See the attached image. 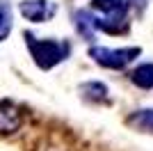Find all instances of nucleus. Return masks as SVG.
Masks as SVG:
<instances>
[{
    "mask_svg": "<svg viewBox=\"0 0 153 151\" xmlns=\"http://www.w3.org/2000/svg\"><path fill=\"white\" fill-rule=\"evenodd\" d=\"M25 44L34 64L44 71H51L71 55V44L66 39H37L32 32H25Z\"/></svg>",
    "mask_w": 153,
    "mask_h": 151,
    "instance_id": "f257e3e1",
    "label": "nucleus"
},
{
    "mask_svg": "<svg viewBox=\"0 0 153 151\" xmlns=\"http://www.w3.org/2000/svg\"><path fill=\"white\" fill-rule=\"evenodd\" d=\"M142 55L140 46H123V48H108V46H89V57L103 69L123 71Z\"/></svg>",
    "mask_w": 153,
    "mask_h": 151,
    "instance_id": "f03ea898",
    "label": "nucleus"
},
{
    "mask_svg": "<svg viewBox=\"0 0 153 151\" xmlns=\"http://www.w3.org/2000/svg\"><path fill=\"white\" fill-rule=\"evenodd\" d=\"M19 12L30 23H46L55 16L57 5L51 2V0H23L19 5Z\"/></svg>",
    "mask_w": 153,
    "mask_h": 151,
    "instance_id": "7ed1b4c3",
    "label": "nucleus"
},
{
    "mask_svg": "<svg viewBox=\"0 0 153 151\" xmlns=\"http://www.w3.org/2000/svg\"><path fill=\"white\" fill-rule=\"evenodd\" d=\"M73 28H76V32L85 41L91 44L96 39V32H98V28H96V12L94 9H78V12H73Z\"/></svg>",
    "mask_w": 153,
    "mask_h": 151,
    "instance_id": "20e7f679",
    "label": "nucleus"
},
{
    "mask_svg": "<svg viewBox=\"0 0 153 151\" xmlns=\"http://www.w3.org/2000/svg\"><path fill=\"white\" fill-rule=\"evenodd\" d=\"M23 124V117H21V110L9 101H2L0 103V135H12L16 133Z\"/></svg>",
    "mask_w": 153,
    "mask_h": 151,
    "instance_id": "39448f33",
    "label": "nucleus"
},
{
    "mask_svg": "<svg viewBox=\"0 0 153 151\" xmlns=\"http://www.w3.org/2000/svg\"><path fill=\"white\" fill-rule=\"evenodd\" d=\"M133 0H91V9L101 16H128Z\"/></svg>",
    "mask_w": 153,
    "mask_h": 151,
    "instance_id": "423d86ee",
    "label": "nucleus"
},
{
    "mask_svg": "<svg viewBox=\"0 0 153 151\" xmlns=\"http://www.w3.org/2000/svg\"><path fill=\"white\" fill-rule=\"evenodd\" d=\"M96 28L98 32H105V34H126L130 30V16H101L96 14Z\"/></svg>",
    "mask_w": 153,
    "mask_h": 151,
    "instance_id": "0eeeda50",
    "label": "nucleus"
},
{
    "mask_svg": "<svg viewBox=\"0 0 153 151\" xmlns=\"http://www.w3.org/2000/svg\"><path fill=\"white\" fill-rule=\"evenodd\" d=\"M126 124L137 133L153 135V108H140L126 117Z\"/></svg>",
    "mask_w": 153,
    "mask_h": 151,
    "instance_id": "6e6552de",
    "label": "nucleus"
},
{
    "mask_svg": "<svg viewBox=\"0 0 153 151\" xmlns=\"http://www.w3.org/2000/svg\"><path fill=\"white\" fill-rule=\"evenodd\" d=\"M80 96L89 103H108L110 101V89L105 82L101 80H89V82H82L80 85Z\"/></svg>",
    "mask_w": 153,
    "mask_h": 151,
    "instance_id": "1a4fd4ad",
    "label": "nucleus"
},
{
    "mask_svg": "<svg viewBox=\"0 0 153 151\" xmlns=\"http://www.w3.org/2000/svg\"><path fill=\"white\" fill-rule=\"evenodd\" d=\"M128 80L140 89H153V62H142L128 71Z\"/></svg>",
    "mask_w": 153,
    "mask_h": 151,
    "instance_id": "9d476101",
    "label": "nucleus"
},
{
    "mask_svg": "<svg viewBox=\"0 0 153 151\" xmlns=\"http://www.w3.org/2000/svg\"><path fill=\"white\" fill-rule=\"evenodd\" d=\"M5 23H7V14H5V9H0V28ZM0 34H2V32H0Z\"/></svg>",
    "mask_w": 153,
    "mask_h": 151,
    "instance_id": "9b49d317",
    "label": "nucleus"
},
{
    "mask_svg": "<svg viewBox=\"0 0 153 151\" xmlns=\"http://www.w3.org/2000/svg\"><path fill=\"white\" fill-rule=\"evenodd\" d=\"M137 2H142V0H137Z\"/></svg>",
    "mask_w": 153,
    "mask_h": 151,
    "instance_id": "f8f14e48",
    "label": "nucleus"
}]
</instances>
